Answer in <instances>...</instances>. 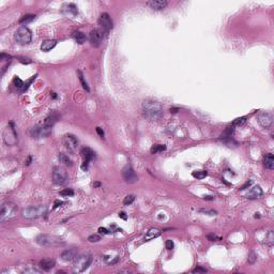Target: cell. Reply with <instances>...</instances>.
<instances>
[{"instance_id":"cell-40","label":"cell","mask_w":274,"mask_h":274,"mask_svg":"<svg viewBox=\"0 0 274 274\" xmlns=\"http://www.w3.org/2000/svg\"><path fill=\"white\" fill-rule=\"evenodd\" d=\"M245 121H246V118H245V117H241V118H237L236 120L232 122V124L233 125H242L243 123H245Z\"/></svg>"},{"instance_id":"cell-10","label":"cell","mask_w":274,"mask_h":274,"mask_svg":"<svg viewBox=\"0 0 274 274\" xmlns=\"http://www.w3.org/2000/svg\"><path fill=\"white\" fill-rule=\"evenodd\" d=\"M78 139L73 134H66L63 136V145L70 152H75L78 148Z\"/></svg>"},{"instance_id":"cell-31","label":"cell","mask_w":274,"mask_h":274,"mask_svg":"<svg viewBox=\"0 0 274 274\" xmlns=\"http://www.w3.org/2000/svg\"><path fill=\"white\" fill-rule=\"evenodd\" d=\"M192 176L196 179H204L207 176V171L206 170H195V171H193Z\"/></svg>"},{"instance_id":"cell-26","label":"cell","mask_w":274,"mask_h":274,"mask_svg":"<svg viewBox=\"0 0 274 274\" xmlns=\"http://www.w3.org/2000/svg\"><path fill=\"white\" fill-rule=\"evenodd\" d=\"M72 36L78 44H84L85 42H86V40H87L86 36H85V34L83 33V32H80V31H74L72 33Z\"/></svg>"},{"instance_id":"cell-23","label":"cell","mask_w":274,"mask_h":274,"mask_svg":"<svg viewBox=\"0 0 274 274\" xmlns=\"http://www.w3.org/2000/svg\"><path fill=\"white\" fill-rule=\"evenodd\" d=\"M263 164H265L266 168L267 169L272 170L274 168V156L272 153H268L265 155V159H263Z\"/></svg>"},{"instance_id":"cell-27","label":"cell","mask_w":274,"mask_h":274,"mask_svg":"<svg viewBox=\"0 0 274 274\" xmlns=\"http://www.w3.org/2000/svg\"><path fill=\"white\" fill-rule=\"evenodd\" d=\"M58 160L61 164H63L64 166H72L73 165V162L72 160L66 154L64 153H59L58 154Z\"/></svg>"},{"instance_id":"cell-44","label":"cell","mask_w":274,"mask_h":274,"mask_svg":"<svg viewBox=\"0 0 274 274\" xmlns=\"http://www.w3.org/2000/svg\"><path fill=\"white\" fill-rule=\"evenodd\" d=\"M12 57L10 55H5V54H1L0 55V59L2 60V61H7V60H10Z\"/></svg>"},{"instance_id":"cell-45","label":"cell","mask_w":274,"mask_h":274,"mask_svg":"<svg viewBox=\"0 0 274 274\" xmlns=\"http://www.w3.org/2000/svg\"><path fill=\"white\" fill-rule=\"evenodd\" d=\"M207 239L210 241H216V240H220V238L218 237H216L215 235H208L207 236Z\"/></svg>"},{"instance_id":"cell-28","label":"cell","mask_w":274,"mask_h":274,"mask_svg":"<svg viewBox=\"0 0 274 274\" xmlns=\"http://www.w3.org/2000/svg\"><path fill=\"white\" fill-rule=\"evenodd\" d=\"M34 18H36V15H33V14H26V15H24L23 17L19 19V24L31 23V22L33 21Z\"/></svg>"},{"instance_id":"cell-12","label":"cell","mask_w":274,"mask_h":274,"mask_svg":"<svg viewBox=\"0 0 274 274\" xmlns=\"http://www.w3.org/2000/svg\"><path fill=\"white\" fill-rule=\"evenodd\" d=\"M257 119H258V123L265 129H268L272 125V122H273V117L272 115L269 113V111H265L261 110L259 111L258 116H257Z\"/></svg>"},{"instance_id":"cell-54","label":"cell","mask_w":274,"mask_h":274,"mask_svg":"<svg viewBox=\"0 0 274 274\" xmlns=\"http://www.w3.org/2000/svg\"><path fill=\"white\" fill-rule=\"evenodd\" d=\"M177 110H178V109H176V108H171V109H170V111H171V113H177Z\"/></svg>"},{"instance_id":"cell-39","label":"cell","mask_w":274,"mask_h":274,"mask_svg":"<svg viewBox=\"0 0 274 274\" xmlns=\"http://www.w3.org/2000/svg\"><path fill=\"white\" fill-rule=\"evenodd\" d=\"M101 240V236H99V235H91V236H89L88 238V241L89 242H99V241Z\"/></svg>"},{"instance_id":"cell-13","label":"cell","mask_w":274,"mask_h":274,"mask_svg":"<svg viewBox=\"0 0 274 274\" xmlns=\"http://www.w3.org/2000/svg\"><path fill=\"white\" fill-rule=\"evenodd\" d=\"M80 154H82L83 159H84V163L82 165V168L86 171L88 169L89 162L92 161L95 157V152L92 149H90V148H83L82 151H80Z\"/></svg>"},{"instance_id":"cell-34","label":"cell","mask_w":274,"mask_h":274,"mask_svg":"<svg viewBox=\"0 0 274 274\" xmlns=\"http://www.w3.org/2000/svg\"><path fill=\"white\" fill-rule=\"evenodd\" d=\"M74 195V191L72 188H64L60 192V196H63V197H71Z\"/></svg>"},{"instance_id":"cell-6","label":"cell","mask_w":274,"mask_h":274,"mask_svg":"<svg viewBox=\"0 0 274 274\" xmlns=\"http://www.w3.org/2000/svg\"><path fill=\"white\" fill-rule=\"evenodd\" d=\"M14 39L15 41L17 42L18 44L21 45H26V44H29L32 40V32L31 30L29 29L26 26H22L19 27L14 33Z\"/></svg>"},{"instance_id":"cell-36","label":"cell","mask_w":274,"mask_h":274,"mask_svg":"<svg viewBox=\"0 0 274 274\" xmlns=\"http://www.w3.org/2000/svg\"><path fill=\"white\" fill-rule=\"evenodd\" d=\"M134 200H135V196H134V195H127V197L124 198V200H123V204H124L125 206H129V205H131Z\"/></svg>"},{"instance_id":"cell-46","label":"cell","mask_w":274,"mask_h":274,"mask_svg":"<svg viewBox=\"0 0 274 274\" xmlns=\"http://www.w3.org/2000/svg\"><path fill=\"white\" fill-rule=\"evenodd\" d=\"M99 232L100 233H103V235H106V233H109L110 231H108L106 228H103V227H100L99 228Z\"/></svg>"},{"instance_id":"cell-7","label":"cell","mask_w":274,"mask_h":274,"mask_svg":"<svg viewBox=\"0 0 274 274\" xmlns=\"http://www.w3.org/2000/svg\"><path fill=\"white\" fill-rule=\"evenodd\" d=\"M52 180L57 185H66L69 181V174L64 168L56 166L52 169Z\"/></svg>"},{"instance_id":"cell-37","label":"cell","mask_w":274,"mask_h":274,"mask_svg":"<svg viewBox=\"0 0 274 274\" xmlns=\"http://www.w3.org/2000/svg\"><path fill=\"white\" fill-rule=\"evenodd\" d=\"M273 240H274L273 231H270V232L268 233L267 238H266V242H267L269 245H272V244H273Z\"/></svg>"},{"instance_id":"cell-8","label":"cell","mask_w":274,"mask_h":274,"mask_svg":"<svg viewBox=\"0 0 274 274\" xmlns=\"http://www.w3.org/2000/svg\"><path fill=\"white\" fill-rule=\"evenodd\" d=\"M3 140L9 146H13L17 143V135L12 123H10L9 127H5V130L3 131Z\"/></svg>"},{"instance_id":"cell-20","label":"cell","mask_w":274,"mask_h":274,"mask_svg":"<svg viewBox=\"0 0 274 274\" xmlns=\"http://www.w3.org/2000/svg\"><path fill=\"white\" fill-rule=\"evenodd\" d=\"M54 267H55V260H52V259L45 258V259H42V260L40 261V268H41L43 271H49V270H52Z\"/></svg>"},{"instance_id":"cell-4","label":"cell","mask_w":274,"mask_h":274,"mask_svg":"<svg viewBox=\"0 0 274 274\" xmlns=\"http://www.w3.org/2000/svg\"><path fill=\"white\" fill-rule=\"evenodd\" d=\"M92 256L90 254H83V255H77L74 259V265H73V272L74 273H82L91 265Z\"/></svg>"},{"instance_id":"cell-1","label":"cell","mask_w":274,"mask_h":274,"mask_svg":"<svg viewBox=\"0 0 274 274\" xmlns=\"http://www.w3.org/2000/svg\"><path fill=\"white\" fill-rule=\"evenodd\" d=\"M143 113L148 120L155 121L163 116V108L159 102L147 99L143 103Z\"/></svg>"},{"instance_id":"cell-14","label":"cell","mask_w":274,"mask_h":274,"mask_svg":"<svg viewBox=\"0 0 274 274\" xmlns=\"http://www.w3.org/2000/svg\"><path fill=\"white\" fill-rule=\"evenodd\" d=\"M122 176H123V178H124L125 182H127V183H131V184L136 183V182H137V180H138L137 174H135L134 169L130 165L124 166V168L122 169Z\"/></svg>"},{"instance_id":"cell-53","label":"cell","mask_w":274,"mask_h":274,"mask_svg":"<svg viewBox=\"0 0 274 274\" xmlns=\"http://www.w3.org/2000/svg\"><path fill=\"white\" fill-rule=\"evenodd\" d=\"M100 185H101L100 182H95V183L93 184V186H94V188H96V186H100Z\"/></svg>"},{"instance_id":"cell-19","label":"cell","mask_w":274,"mask_h":274,"mask_svg":"<svg viewBox=\"0 0 274 274\" xmlns=\"http://www.w3.org/2000/svg\"><path fill=\"white\" fill-rule=\"evenodd\" d=\"M58 119H59V116H58V113H49V115H48L47 117L45 118V120H44V125H45L46 127L52 129V127H54L55 123L58 121Z\"/></svg>"},{"instance_id":"cell-17","label":"cell","mask_w":274,"mask_h":274,"mask_svg":"<svg viewBox=\"0 0 274 274\" xmlns=\"http://www.w3.org/2000/svg\"><path fill=\"white\" fill-rule=\"evenodd\" d=\"M77 254H78L77 249H66V251L62 252L61 258H62V260H64V261L74 260V259L77 257Z\"/></svg>"},{"instance_id":"cell-11","label":"cell","mask_w":274,"mask_h":274,"mask_svg":"<svg viewBox=\"0 0 274 274\" xmlns=\"http://www.w3.org/2000/svg\"><path fill=\"white\" fill-rule=\"evenodd\" d=\"M103 39H104V31L102 29H94L89 34V41H90L91 45L94 47L101 45Z\"/></svg>"},{"instance_id":"cell-48","label":"cell","mask_w":274,"mask_h":274,"mask_svg":"<svg viewBox=\"0 0 274 274\" xmlns=\"http://www.w3.org/2000/svg\"><path fill=\"white\" fill-rule=\"evenodd\" d=\"M119 218H121L122 220H127V216L124 212H120L119 213Z\"/></svg>"},{"instance_id":"cell-42","label":"cell","mask_w":274,"mask_h":274,"mask_svg":"<svg viewBox=\"0 0 274 274\" xmlns=\"http://www.w3.org/2000/svg\"><path fill=\"white\" fill-rule=\"evenodd\" d=\"M207 272H208V270L202 267H196L193 270V273H207Z\"/></svg>"},{"instance_id":"cell-41","label":"cell","mask_w":274,"mask_h":274,"mask_svg":"<svg viewBox=\"0 0 274 274\" xmlns=\"http://www.w3.org/2000/svg\"><path fill=\"white\" fill-rule=\"evenodd\" d=\"M199 212L205 213V214H208V215H216V211L214 210H209V209H200Z\"/></svg>"},{"instance_id":"cell-38","label":"cell","mask_w":274,"mask_h":274,"mask_svg":"<svg viewBox=\"0 0 274 274\" xmlns=\"http://www.w3.org/2000/svg\"><path fill=\"white\" fill-rule=\"evenodd\" d=\"M257 259V255L254 252H249V258H247V260H249V263H254L255 261H256Z\"/></svg>"},{"instance_id":"cell-51","label":"cell","mask_w":274,"mask_h":274,"mask_svg":"<svg viewBox=\"0 0 274 274\" xmlns=\"http://www.w3.org/2000/svg\"><path fill=\"white\" fill-rule=\"evenodd\" d=\"M205 199H207V200H213V199H214V197H213V196H205Z\"/></svg>"},{"instance_id":"cell-30","label":"cell","mask_w":274,"mask_h":274,"mask_svg":"<svg viewBox=\"0 0 274 274\" xmlns=\"http://www.w3.org/2000/svg\"><path fill=\"white\" fill-rule=\"evenodd\" d=\"M23 273L24 274H40V273H42V271L36 269V268H33V267H31V266H29V267L25 268V269L23 270Z\"/></svg>"},{"instance_id":"cell-47","label":"cell","mask_w":274,"mask_h":274,"mask_svg":"<svg viewBox=\"0 0 274 274\" xmlns=\"http://www.w3.org/2000/svg\"><path fill=\"white\" fill-rule=\"evenodd\" d=\"M96 132L99 133V135H100L102 138L104 137V132L102 131V129H101V127H96Z\"/></svg>"},{"instance_id":"cell-52","label":"cell","mask_w":274,"mask_h":274,"mask_svg":"<svg viewBox=\"0 0 274 274\" xmlns=\"http://www.w3.org/2000/svg\"><path fill=\"white\" fill-rule=\"evenodd\" d=\"M30 162H31V156H29V157H28V160H27V161H26V163H25V164H26V165H29Z\"/></svg>"},{"instance_id":"cell-2","label":"cell","mask_w":274,"mask_h":274,"mask_svg":"<svg viewBox=\"0 0 274 274\" xmlns=\"http://www.w3.org/2000/svg\"><path fill=\"white\" fill-rule=\"evenodd\" d=\"M36 242L41 246L45 247H57L60 245H63L64 242L59 237H56L54 235H46V233H41L36 238Z\"/></svg>"},{"instance_id":"cell-32","label":"cell","mask_w":274,"mask_h":274,"mask_svg":"<svg viewBox=\"0 0 274 274\" xmlns=\"http://www.w3.org/2000/svg\"><path fill=\"white\" fill-rule=\"evenodd\" d=\"M13 83H14V86H15L16 88L21 89L22 91H24V88H25V84H24L23 80L19 79V78H18V77L16 76V77H14Z\"/></svg>"},{"instance_id":"cell-25","label":"cell","mask_w":274,"mask_h":274,"mask_svg":"<svg viewBox=\"0 0 274 274\" xmlns=\"http://www.w3.org/2000/svg\"><path fill=\"white\" fill-rule=\"evenodd\" d=\"M233 132H235V125L233 124L228 125V127L225 129V131L222 133V135H221V139H230Z\"/></svg>"},{"instance_id":"cell-35","label":"cell","mask_w":274,"mask_h":274,"mask_svg":"<svg viewBox=\"0 0 274 274\" xmlns=\"http://www.w3.org/2000/svg\"><path fill=\"white\" fill-rule=\"evenodd\" d=\"M105 261L106 263L108 265H115L119 261V257L116 256V257H111V256H105Z\"/></svg>"},{"instance_id":"cell-3","label":"cell","mask_w":274,"mask_h":274,"mask_svg":"<svg viewBox=\"0 0 274 274\" xmlns=\"http://www.w3.org/2000/svg\"><path fill=\"white\" fill-rule=\"evenodd\" d=\"M47 206H44V205L36 207L32 206L24 209L23 212H22V215H23V218H27V220H33V218H41V216L45 215L47 213Z\"/></svg>"},{"instance_id":"cell-5","label":"cell","mask_w":274,"mask_h":274,"mask_svg":"<svg viewBox=\"0 0 274 274\" xmlns=\"http://www.w3.org/2000/svg\"><path fill=\"white\" fill-rule=\"evenodd\" d=\"M17 215V207L16 205L12 204V202H3L1 206V211H0V221L2 223L7 222V221L13 220Z\"/></svg>"},{"instance_id":"cell-24","label":"cell","mask_w":274,"mask_h":274,"mask_svg":"<svg viewBox=\"0 0 274 274\" xmlns=\"http://www.w3.org/2000/svg\"><path fill=\"white\" fill-rule=\"evenodd\" d=\"M161 233H162V231L160 230V229H157V228L149 229L148 232H147V235L145 236V241H150V240H152V239H154V238H157Z\"/></svg>"},{"instance_id":"cell-21","label":"cell","mask_w":274,"mask_h":274,"mask_svg":"<svg viewBox=\"0 0 274 274\" xmlns=\"http://www.w3.org/2000/svg\"><path fill=\"white\" fill-rule=\"evenodd\" d=\"M62 11L63 13L68 14V15L75 16L77 14V7L74 3H66L62 7Z\"/></svg>"},{"instance_id":"cell-55","label":"cell","mask_w":274,"mask_h":274,"mask_svg":"<svg viewBox=\"0 0 274 274\" xmlns=\"http://www.w3.org/2000/svg\"><path fill=\"white\" fill-rule=\"evenodd\" d=\"M52 97H54V99H56V97H57V94H56V93H54V92H52Z\"/></svg>"},{"instance_id":"cell-16","label":"cell","mask_w":274,"mask_h":274,"mask_svg":"<svg viewBox=\"0 0 274 274\" xmlns=\"http://www.w3.org/2000/svg\"><path fill=\"white\" fill-rule=\"evenodd\" d=\"M167 1L165 0H151V1H148L147 5L150 7L152 10H155V11H161V10H164L166 7H167Z\"/></svg>"},{"instance_id":"cell-18","label":"cell","mask_w":274,"mask_h":274,"mask_svg":"<svg viewBox=\"0 0 274 274\" xmlns=\"http://www.w3.org/2000/svg\"><path fill=\"white\" fill-rule=\"evenodd\" d=\"M262 194H263L262 188L259 185H256L254 186V188H252L251 191L247 193L246 198H249V199H257V198H260L262 196Z\"/></svg>"},{"instance_id":"cell-49","label":"cell","mask_w":274,"mask_h":274,"mask_svg":"<svg viewBox=\"0 0 274 274\" xmlns=\"http://www.w3.org/2000/svg\"><path fill=\"white\" fill-rule=\"evenodd\" d=\"M63 204V202L62 201H60V200H56V201H55V206H54V209H56V208H58V207L60 206V205H62Z\"/></svg>"},{"instance_id":"cell-43","label":"cell","mask_w":274,"mask_h":274,"mask_svg":"<svg viewBox=\"0 0 274 274\" xmlns=\"http://www.w3.org/2000/svg\"><path fill=\"white\" fill-rule=\"evenodd\" d=\"M165 246H166V249H167L168 251H170V249H174V242H172L171 240H167L166 241V243H165Z\"/></svg>"},{"instance_id":"cell-9","label":"cell","mask_w":274,"mask_h":274,"mask_svg":"<svg viewBox=\"0 0 274 274\" xmlns=\"http://www.w3.org/2000/svg\"><path fill=\"white\" fill-rule=\"evenodd\" d=\"M52 133V129L46 127L45 125H36L30 130V136L32 138H43V137H47L49 134Z\"/></svg>"},{"instance_id":"cell-22","label":"cell","mask_w":274,"mask_h":274,"mask_svg":"<svg viewBox=\"0 0 274 274\" xmlns=\"http://www.w3.org/2000/svg\"><path fill=\"white\" fill-rule=\"evenodd\" d=\"M56 45H57V41H55V40H45L41 44V50L47 52L49 50H52Z\"/></svg>"},{"instance_id":"cell-29","label":"cell","mask_w":274,"mask_h":274,"mask_svg":"<svg viewBox=\"0 0 274 274\" xmlns=\"http://www.w3.org/2000/svg\"><path fill=\"white\" fill-rule=\"evenodd\" d=\"M77 74H78V76H79V80H80V83H82L83 88H84L85 90L87 91V92H89V91H90V88H89V86H88V84H87V82L85 80L84 74L82 73V71H77Z\"/></svg>"},{"instance_id":"cell-15","label":"cell","mask_w":274,"mask_h":274,"mask_svg":"<svg viewBox=\"0 0 274 274\" xmlns=\"http://www.w3.org/2000/svg\"><path fill=\"white\" fill-rule=\"evenodd\" d=\"M99 25L101 26V28H102L103 31H105V32L110 31V30L113 29V21H111L110 16H109L107 13L101 14L100 18H99Z\"/></svg>"},{"instance_id":"cell-50","label":"cell","mask_w":274,"mask_h":274,"mask_svg":"<svg viewBox=\"0 0 274 274\" xmlns=\"http://www.w3.org/2000/svg\"><path fill=\"white\" fill-rule=\"evenodd\" d=\"M251 184H252V181H249V182H246V183H245V184H244V185H243V186H242V188H240V190H245V188H247V186H249V185H251Z\"/></svg>"},{"instance_id":"cell-33","label":"cell","mask_w":274,"mask_h":274,"mask_svg":"<svg viewBox=\"0 0 274 274\" xmlns=\"http://www.w3.org/2000/svg\"><path fill=\"white\" fill-rule=\"evenodd\" d=\"M166 149V147L164 145H154L153 147L151 148V153L152 154H155L157 153V152H161V151H164V150Z\"/></svg>"}]
</instances>
